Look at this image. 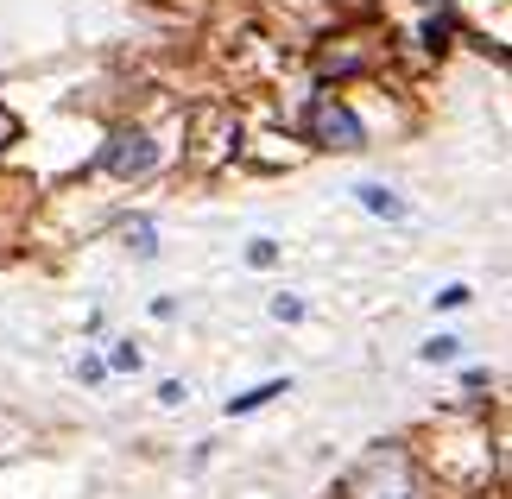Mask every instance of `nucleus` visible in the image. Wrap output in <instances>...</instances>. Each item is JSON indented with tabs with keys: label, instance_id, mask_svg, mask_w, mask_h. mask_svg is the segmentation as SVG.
<instances>
[{
	"label": "nucleus",
	"instance_id": "nucleus-9",
	"mask_svg": "<svg viewBox=\"0 0 512 499\" xmlns=\"http://www.w3.org/2000/svg\"><path fill=\"white\" fill-rule=\"evenodd\" d=\"M247 259H253V266H272V259H279V247H272V241H253Z\"/></svg>",
	"mask_w": 512,
	"mask_h": 499
},
{
	"label": "nucleus",
	"instance_id": "nucleus-6",
	"mask_svg": "<svg viewBox=\"0 0 512 499\" xmlns=\"http://www.w3.org/2000/svg\"><path fill=\"white\" fill-rule=\"evenodd\" d=\"M437 304H443V310H462V304H468V285H449V291H437Z\"/></svg>",
	"mask_w": 512,
	"mask_h": 499
},
{
	"label": "nucleus",
	"instance_id": "nucleus-3",
	"mask_svg": "<svg viewBox=\"0 0 512 499\" xmlns=\"http://www.w3.org/2000/svg\"><path fill=\"white\" fill-rule=\"evenodd\" d=\"M354 196H361V209H367V215H386V222H405V203H399V196H392L386 184H361Z\"/></svg>",
	"mask_w": 512,
	"mask_h": 499
},
{
	"label": "nucleus",
	"instance_id": "nucleus-1",
	"mask_svg": "<svg viewBox=\"0 0 512 499\" xmlns=\"http://www.w3.org/2000/svg\"><path fill=\"white\" fill-rule=\"evenodd\" d=\"M310 133H317L323 146H336V152H361V139H367L361 121H354L342 102H329V95L317 102V114H310Z\"/></svg>",
	"mask_w": 512,
	"mask_h": 499
},
{
	"label": "nucleus",
	"instance_id": "nucleus-5",
	"mask_svg": "<svg viewBox=\"0 0 512 499\" xmlns=\"http://www.w3.org/2000/svg\"><path fill=\"white\" fill-rule=\"evenodd\" d=\"M456 354H462L456 335H437V342H424V361H456Z\"/></svg>",
	"mask_w": 512,
	"mask_h": 499
},
{
	"label": "nucleus",
	"instance_id": "nucleus-2",
	"mask_svg": "<svg viewBox=\"0 0 512 499\" xmlns=\"http://www.w3.org/2000/svg\"><path fill=\"white\" fill-rule=\"evenodd\" d=\"M102 165H108L114 177H146L152 165H159V146H152L146 133H114V146H108Z\"/></svg>",
	"mask_w": 512,
	"mask_h": 499
},
{
	"label": "nucleus",
	"instance_id": "nucleus-8",
	"mask_svg": "<svg viewBox=\"0 0 512 499\" xmlns=\"http://www.w3.org/2000/svg\"><path fill=\"white\" fill-rule=\"evenodd\" d=\"M108 367H121V373H133V367H140V348H114V361Z\"/></svg>",
	"mask_w": 512,
	"mask_h": 499
},
{
	"label": "nucleus",
	"instance_id": "nucleus-4",
	"mask_svg": "<svg viewBox=\"0 0 512 499\" xmlns=\"http://www.w3.org/2000/svg\"><path fill=\"white\" fill-rule=\"evenodd\" d=\"M266 398H285V379H266V386H253L241 398H228V417H247V411H260Z\"/></svg>",
	"mask_w": 512,
	"mask_h": 499
},
{
	"label": "nucleus",
	"instance_id": "nucleus-7",
	"mask_svg": "<svg viewBox=\"0 0 512 499\" xmlns=\"http://www.w3.org/2000/svg\"><path fill=\"white\" fill-rule=\"evenodd\" d=\"M304 304H298V297H272V316H279V323H291V316H298Z\"/></svg>",
	"mask_w": 512,
	"mask_h": 499
}]
</instances>
